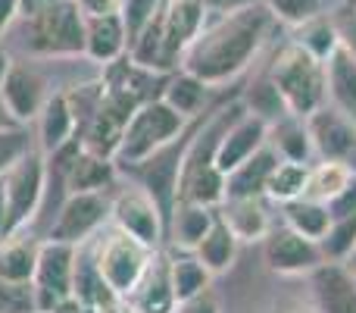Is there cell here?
I'll return each mask as SVG.
<instances>
[{"mask_svg": "<svg viewBox=\"0 0 356 313\" xmlns=\"http://www.w3.org/2000/svg\"><path fill=\"white\" fill-rule=\"evenodd\" d=\"M272 25V13L266 3L247 6L219 16L213 25H203L197 41L184 50L181 66L203 85H222L250 66L257 50L263 47Z\"/></svg>", "mask_w": 356, "mask_h": 313, "instance_id": "6da1fadb", "label": "cell"}, {"mask_svg": "<svg viewBox=\"0 0 356 313\" xmlns=\"http://www.w3.org/2000/svg\"><path fill=\"white\" fill-rule=\"evenodd\" d=\"M269 79L275 82L284 107L297 116H309L325 104V63L303 44L291 41L278 50Z\"/></svg>", "mask_w": 356, "mask_h": 313, "instance_id": "7a4b0ae2", "label": "cell"}, {"mask_svg": "<svg viewBox=\"0 0 356 313\" xmlns=\"http://www.w3.org/2000/svg\"><path fill=\"white\" fill-rule=\"evenodd\" d=\"M184 116L175 113L166 100H147L138 107V113L131 116V123L125 125V135L119 142V151L113 154L116 163H144L163 151L166 144H172V138L181 132Z\"/></svg>", "mask_w": 356, "mask_h": 313, "instance_id": "3957f363", "label": "cell"}, {"mask_svg": "<svg viewBox=\"0 0 356 313\" xmlns=\"http://www.w3.org/2000/svg\"><path fill=\"white\" fill-rule=\"evenodd\" d=\"M29 47L47 56L85 54V13L75 0H54L29 16Z\"/></svg>", "mask_w": 356, "mask_h": 313, "instance_id": "277c9868", "label": "cell"}, {"mask_svg": "<svg viewBox=\"0 0 356 313\" xmlns=\"http://www.w3.org/2000/svg\"><path fill=\"white\" fill-rule=\"evenodd\" d=\"M97 273L116 298H129L150 266V247L125 232H113L97 254Z\"/></svg>", "mask_w": 356, "mask_h": 313, "instance_id": "5b68a950", "label": "cell"}, {"mask_svg": "<svg viewBox=\"0 0 356 313\" xmlns=\"http://www.w3.org/2000/svg\"><path fill=\"white\" fill-rule=\"evenodd\" d=\"M75 282V245L44 241L38 251V270L31 279L38 313H50L60 301L72 298Z\"/></svg>", "mask_w": 356, "mask_h": 313, "instance_id": "8992f818", "label": "cell"}, {"mask_svg": "<svg viewBox=\"0 0 356 313\" xmlns=\"http://www.w3.org/2000/svg\"><path fill=\"white\" fill-rule=\"evenodd\" d=\"M44 157L29 151L10 172L3 176L6 182V235H13L22 222L35 216L38 204L44 197Z\"/></svg>", "mask_w": 356, "mask_h": 313, "instance_id": "52a82bcc", "label": "cell"}, {"mask_svg": "<svg viewBox=\"0 0 356 313\" xmlns=\"http://www.w3.org/2000/svg\"><path fill=\"white\" fill-rule=\"evenodd\" d=\"M207 25V10L200 0H166L163 3V54L166 69L181 63L184 50L197 41Z\"/></svg>", "mask_w": 356, "mask_h": 313, "instance_id": "ba28073f", "label": "cell"}, {"mask_svg": "<svg viewBox=\"0 0 356 313\" xmlns=\"http://www.w3.org/2000/svg\"><path fill=\"white\" fill-rule=\"evenodd\" d=\"M110 213V204L100 191H88V194H69L66 204L56 213V222L50 226V241H63V245H79L85 241L100 222Z\"/></svg>", "mask_w": 356, "mask_h": 313, "instance_id": "9c48e42d", "label": "cell"}, {"mask_svg": "<svg viewBox=\"0 0 356 313\" xmlns=\"http://www.w3.org/2000/svg\"><path fill=\"white\" fill-rule=\"evenodd\" d=\"M113 220L119 232L131 235L135 241L154 247L163 235V210L147 191H125L113 204Z\"/></svg>", "mask_w": 356, "mask_h": 313, "instance_id": "30bf717a", "label": "cell"}, {"mask_svg": "<svg viewBox=\"0 0 356 313\" xmlns=\"http://www.w3.org/2000/svg\"><path fill=\"white\" fill-rule=\"evenodd\" d=\"M307 135L325 160H341L344 163L356 151V123L341 110H334V107H319L316 113H309Z\"/></svg>", "mask_w": 356, "mask_h": 313, "instance_id": "8fae6325", "label": "cell"}, {"mask_svg": "<svg viewBox=\"0 0 356 313\" xmlns=\"http://www.w3.org/2000/svg\"><path fill=\"white\" fill-rule=\"evenodd\" d=\"M44 88L47 85H44L41 72H35L31 66H16L13 63L3 85H0V98H3L10 116L16 123H25V119H35L44 110V104H47L50 94Z\"/></svg>", "mask_w": 356, "mask_h": 313, "instance_id": "7c38bea8", "label": "cell"}, {"mask_svg": "<svg viewBox=\"0 0 356 313\" xmlns=\"http://www.w3.org/2000/svg\"><path fill=\"white\" fill-rule=\"evenodd\" d=\"M263 138H266V119L253 116V113L238 119L234 125H228L225 135L219 138V148H216V157H213L216 169H219L222 176L234 172L241 163H247V160L263 148Z\"/></svg>", "mask_w": 356, "mask_h": 313, "instance_id": "4fadbf2b", "label": "cell"}, {"mask_svg": "<svg viewBox=\"0 0 356 313\" xmlns=\"http://www.w3.org/2000/svg\"><path fill=\"white\" fill-rule=\"evenodd\" d=\"M266 260L275 273H307L322 266V251L313 238H303L294 229H284L266 241Z\"/></svg>", "mask_w": 356, "mask_h": 313, "instance_id": "5bb4252c", "label": "cell"}, {"mask_svg": "<svg viewBox=\"0 0 356 313\" xmlns=\"http://www.w3.org/2000/svg\"><path fill=\"white\" fill-rule=\"evenodd\" d=\"M313 295L319 313H356V276L328 264L313 273Z\"/></svg>", "mask_w": 356, "mask_h": 313, "instance_id": "9a60e30c", "label": "cell"}, {"mask_svg": "<svg viewBox=\"0 0 356 313\" xmlns=\"http://www.w3.org/2000/svg\"><path fill=\"white\" fill-rule=\"evenodd\" d=\"M325 98L356 123V60L341 44L325 56Z\"/></svg>", "mask_w": 356, "mask_h": 313, "instance_id": "2e32d148", "label": "cell"}, {"mask_svg": "<svg viewBox=\"0 0 356 313\" xmlns=\"http://www.w3.org/2000/svg\"><path fill=\"white\" fill-rule=\"evenodd\" d=\"M125 44H129V31H125L122 13L85 19V54L91 56V60H97V63L119 60Z\"/></svg>", "mask_w": 356, "mask_h": 313, "instance_id": "e0dca14e", "label": "cell"}, {"mask_svg": "<svg viewBox=\"0 0 356 313\" xmlns=\"http://www.w3.org/2000/svg\"><path fill=\"white\" fill-rule=\"evenodd\" d=\"M129 304L138 313H172L175 295H172V282H169L166 260H150V266L141 276L138 289L129 295Z\"/></svg>", "mask_w": 356, "mask_h": 313, "instance_id": "ac0fdd59", "label": "cell"}, {"mask_svg": "<svg viewBox=\"0 0 356 313\" xmlns=\"http://www.w3.org/2000/svg\"><path fill=\"white\" fill-rule=\"evenodd\" d=\"M38 251H41L38 241L25 235H6V241H0V282L31 285L38 270Z\"/></svg>", "mask_w": 356, "mask_h": 313, "instance_id": "d6986e66", "label": "cell"}, {"mask_svg": "<svg viewBox=\"0 0 356 313\" xmlns=\"http://www.w3.org/2000/svg\"><path fill=\"white\" fill-rule=\"evenodd\" d=\"M222 222L234 235V241H257L269 232L266 210L257 197H228L222 207Z\"/></svg>", "mask_w": 356, "mask_h": 313, "instance_id": "ffe728a7", "label": "cell"}, {"mask_svg": "<svg viewBox=\"0 0 356 313\" xmlns=\"http://www.w3.org/2000/svg\"><path fill=\"white\" fill-rule=\"evenodd\" d=\"M38 123H41V151L44 154H54V151H60L66 142H72L75 119H72V110H69L66 94H50L44 110L38 113Z\"/></svg>", "mask_w": 356, "mask_h": 313, "instance_id": "44dd1931", "label": "cell"}, {"mask_svg": "<svg viewBox=\"0 0 356 313\" xmlns=\"http://www.w3.org/2000/svg\"><path fill=\"white\" fill-rule=\"evenodd\" d=\"M275 166V154L259 148L247 163H241L238 169L225 176V197H257V191L266 188Z\"/></svg>", "mask_w": 356, "mask_h": 313, "instance_id": "7402d4cb", "label": "cell"}, {"mask_svg": "<svg viewBox=\"0 0 356 313\" xmlns=\"http://www.w3.org/2000/svg\"><path fill=\"white\" fill-rule=\"evenodd\" d=\"M110 178H113V160L97 157L91 151H81L66 176V188L69 194H88V191H100Z\"/></svg>", "mask_w": 356, "mask_h": 313, "instance_id": "603a6c76", "label": "cell"}, {"mask_svg": "<svg viewBox=\"0 0 356 313\" xmlns=\"http://www.w3.org/2000/svg\"><path fill=\"white\" fill-rule=\"evenodd\" d=\"M184 201L200 204V207H213V204L225 201V176L216 169V163L191 166L184 176Z\"/></svg>", "mask_w": 356, "mask_h": 313, "instance_id": "cb8c5ba5", "label": "cell"}, {"mask_svg": "<svg viewBox=\"0 0 356 313\" xmlns=\"http://www.w3.org/2000/svg\"><path fill=\"white\" fill-rule=\"evenodd\" d=\"M350 166L341 163V160H325L316 172H309V182H307V194L309 201L322 204V201H338L341 194L350 191Z\"/></svg>", "mask_w": 356, "mask_h": 313, "instance_id": "d4e9b609", "label": "cell"}, {"mask_svg": "<svg viewBox=\"0 0 356 313\" xmlns=\"http://www.w3.org/2000/svg\"><path fill=\"white\" fill-rule=\"evenodd\" d=\"M234 245H238V241H234V235L228 232V226L222 220H216L213 229H209V232L203 235V241L197 245V260H200L209 273H222L232 266Z\"/></svg>", "mask_w": 356, "mask_h": 313, "instance_id": "484cf974", "label": "cell"}, {"mask_svg": "<svg viewBox=\"0 0 356 313\" xmlns=\"http://www.w3.org/2000/svg\"><path fill=\"white\" fill-rule=\"evenodd\" d=\"M169 282H172V295L178 304L191 301V298L203 295L209 285V270L194 257H181L169 264Z\"/></svg>", "mask_w": 356, "mask_h": 313, "instance_id": "4316f807", "label": "cell"}, {"mask_svg": "<svg viewBox=\"0 0 356 313\" xmlns=\"http://www.w3.org/2000/svg\"><path fill=\"white\" fill-rule=\"evenodd\" d=\"M213 213L209 207H200V204L181 201L175 207V245L181 247H197L203 241V235L213 229Z\"/></svg>", "mask_w": 356, "mask_h": 313, "instance_id": "83f0119b", "label": "cell"}, {"mask_svg": "<svg viewBox=\"0 0 356 313\" xmlns=\"http://www.w3.org/2000/svg\"><path fill=\"white\" fill-rule=\"evenodd\" d=\"M288 222L294 232L303 235V238L319 241V238H325V232L332 229V210L316 204V201H309V197L307 201H294L288 207Z\"/></svg>", "mask_w": 356, "mask_h": 313, "instance_id": "f1b7e54d", "label": "cell"}, {"mask_svg": "<svg viewBox=\"0 0 356 313\" xmlns=\"http://www.w3.org/2000/svg\"><path fill=\"white\" fill-rule=\"evenodd\" d=\"M207 88L209 85H203V82L194 79L191 72H181V75H175V79L166 85L163 100H166L175 113H181V116L188 119V116H194V113L203 107V100H207Z\"/></svg>", "mask_w": 356, "mask_h": 313, "instance_id": "f546056e", "label": "cell"}, {"mask_svg": "<svg viewBox=\"0 0 356 313\" xmlns=\"http://www.w3.org/2000/svg\"><path fill=\"white\" fill-rule=\"evenodd\" d=\"M307 182L309 172L300 160H284L272 169L269 182H266V191H269L275 201H294V197L307 194Z\"/></svg>", "mask_w": 356, "mask_h": 313, "instance_id": "4dcf8cb0", "label": "cell"}, {"mask_svg": "<svg viewBox=\"0 0 356 313\" xmlns=\"http://www.w3.org/2000/svg\"><path fill=\"white\" fill-rule=\"evenodd\" d=\"M263 3L269 6L272 19H282V22L297 25V29H300V25L325 16L328 0H263Z\"/></svg>", "mask_w": 356, "mask_h": 313, "instance_id": "1f68e13d", "label": "cell"}, {"mask_svg": "<svg viewBox=\"0 0 356 313\" xmlns=\"http://www.w3.org/2000/svg\"><path fill=\"white\" fill-rule=\"evenodd\" d=\"M297 44H303L309 54H316L322 63H325V56L338 47V35H334L332 19L319 16V19H313V22L300 25V38H297Z\"/></svg>", "mask_w": 356, "mask_h": 313, "instance_id": "d6a6232c", "label": "cell"}, {"mask_svg": "<svg viewBox=\"0 0 356 313\" xmlns=\"http://www.w3.org/2000/svg\"><path fill=\"white\" fill-rule=\"evenodd\" d=\"M322 247H325L328 257H347V254L356 251V210L347 216H341L332 229L322 238Z\"/></svg>", "mask_w": 356, "mask_h": 313, "instance_id": "836d02e7", "label": "cell"}, {"mask_svg": "<svg viewBox=\"0 0 356 313\" xmlns=\"http://www.w3.org/2000/svg\"><path fill=\"white\" fill-rule=\"evenodd\" d=\"M328 19H332V25H334L338 44L356 60V0H341V3L328 13Z\"/></svg>", "mask_w": 356, "mask_h": 313, "instance_id": "e575fe53", "label": "cell"}, {"mask_svg": "<svg viewBox=\"0 0 356 313\" xmlns=\"http://www.w3.org/2000/svg\"><path fill=\"white\" fill-rule=\"evenodd\" d=\"M247 107H250L253 116L259 119H272L278 110L284 107L282 94H278L275 82H257V85H250V91H247Z\"/></svg>", "mask_w": 356, "mask_h": 313, "instance_id": "d590c367", "label": "cell"}, {"mask_svg": "<svg viewBox=\"0 0 356 313\" xmlns=\"http://www.w3.org/2000/svg\"><path fill=\"white\" fill-rule=\"evenodd\" d=\"M29 151H31V142L22 129H16V125L0 129V176H6Z\"/></svg>", "mask_w": 356, "mask_h": 313, "instance_id": "8d00e7d4", "label": "cell"}, {"mask_svg": "<svg viewBox=\"0 0 356 313\" xmlns=\"http://www.w3.org/2000/svg\"><path fill=\"white\" fill-rule=\"evenodd\" d=\"M163 6V0H122V22L129 31V41L156 16V10Z\"/></svg>", "mask_w": 356, "mask_h": 313, "instance_id": "74e56055", "label": "cell"}, {"mask_svg": "<svg viewBox=\"0 0 356 313\" xmlns=\"http://www.w3.org/2000/svg\"><path fill=\"white\" fill-rule=\"evenodd\" d=\"M79 10L85 13V19H97V16H116L122 13V0H75Z\"/></svg>", "mask_w": 356, "mask_h": 313, "instance_id": "f35d334b", "label": "cell"}, {"mask_svg": "<svg viewBox=\"0 0 356 313\" xmlns=\"http://www.w3.org/2000/svg\"><path fill=\"white\" fill-rule=\"evenodd\" d=\"M200 3H203V10H207V16H209V13H216V16H225V13L257 6V3H263V0H200Z\"/></svg>", "mask_w": 356, "mask_h": 313, "instance_id": "ab89813d", "label": "cell"}, {"mask_svg": "<svg viewBox=\"0 0 356 313\" xmlns=\"http://www.w3.org/2000/svg\"><path fill=\"white\" fill-rule=\"evenodd\" d=\"M178 313H219V307H216V301L203 291V295H197V298H191V301H184V304H178Z\"/></svg>", "mask_w": 356, "mask_h": 313, "instance_id": "60d3db41", "label": "cell"}, {"mask_svg": "<svg viewBox=\"0 0 356 313\" xmlns=\"http://www.w3.org/2000/svg\"><path fill=\"white\" fill-rule=\"evenodd\" d=\"M94 313H138V310L131 307L125 298H110V301L97 304V307H94Z\"/></svg>", "mask_w": 356, "mask_h": 313, "instance_id": "b9f144b4", "label": "cell"}, {"mask_svg": "<svg viewBox=\"0 0 356 313\" xmlns=\"http://www.w3.org/2000/svg\"><path fill=\"white\" fill-rule=\"evenodd\" d=\"M19 16V0H0V31L10 29V22Z\"/></svg>", "mask_w": 356, "mask_h": 313, "instance_id": "7bdbcfd3", "label": "cell"}, {"mask_svg": "<svg viewBox=\"0 0 356 313\" xmlns=\"http://www.w3.org/2000/svg\"><path fill=\"white\" fill-rule=\"evenodd\" d=\"M47 3H54V0H19V13L29 19V16H35V13H41Z\"/></svg>", "mask_w": 356, "mask_h": 313, "instance_id": "ee69618b", "label": "cell"}, {"mask_svg": "<svg viewBox=\"0 0 356 313\" xmlns=\"http://www.w3.org/2000/svg\"><path fill=\"white\" fill-rule=\"evenodd\" d=\"M50 313H85V310H81V301H75V298H66V301H60Z\"/></svg>", "mask_w": 356, "mask_h": 313, "instance_id": "f6af8a7d", "label": "cell"}, {"mask_svg": "<svg viewBox=\"0 0 356 313\" xmlns=\"http://www.w3.org/2000/svg\"><path fill=\"white\" fill-rule=\"evenodd\" d=\"M0 235H6V182L0 176Z\"/></svg>", "mask_w": 356, "mask_h": 313, "instance_id": "bcb514c9", "label": "cell"}, {"mask_svg": "<svg viewBox=\"0 0 356 313\" xmlns=\"http://www.w3.org/2000/svg\"><path fill=\"white\" fill-rule=\"evenodd\" d=\"M10 66H13V60H10V54H6V47L0 44V85H3V79H6V72H10Z\"/></svg>", "mask_w": 356, "mask_h": 313, "instance_id": "7dc6e473", "label": "cell"}, {"mask_svg": "<svg viewBox=\"0 0 356 313\" xmlns=\"http://www.w3.org/2000/svg\"><path fill=\"white\" fill-rule=\"evenodd\" d=\"M13 123H16V119L10 116V110H6V104H3V98H0V129H10Z\"/></svg>", "mask_w": 356, "mask_h": 313, "instance_id": "c3c4849f", "label": "cell"}, {"mask_svg": "<svg viewBox=\"0 0 356 313\" xmlns=\"http://www.w3.org/2000/svg\"><path fill=\"white\" fill-rule=\"evenodd\" d=\"M353 260H356V251H353Z\"/></svg>", "mask_w": 356, "mask_h": 313, "instance_id": "681fc988", "label": "cell"}, {"mask_svg": "<svg viewBox=\"0 0 356 313\" xmlns=\"http://www.w3.org/2000/svg\"><path fill=\"white\" fill-rule=\"evenodd\" d=\"M353 276H356V273H353Z\"/></svg>", "mask_w": 356, "mask_h": 313, "instance_id": "f907efd6", "label": "cell"}]
</instances>
